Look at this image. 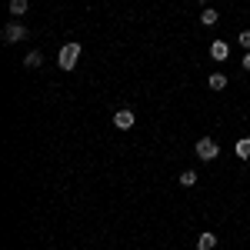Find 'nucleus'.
Listing matches in <instances>:
<instances>
[{"label":"nucleus","instance_id":"nucleus-1","mask_svg":"<svg viewBox=\"0 0 250 250\" xmlns=\"http://www.w3.org/2000/svg\"><path fill=\"white\" fill-rule=\"evenodd\" d=\"M77 60H80V43H63V47H60V54H57L60 70H74Z\"/></svg>","mask_w":250,"mask_h":250},{"label":"nucleus","instance_id":"nucleus-2","mask_svg":"<svg viewBox=\"0 0 250 250\" xmlns=\"http://www.w3.org/2000/svg\"><path fill=\"white\" fill-rule=\"evenodd\" d=\"M193 150H197L200 160H217V157H220V147H217V140H213V137H200Z\"/></svg>","mask_w":250,"mask_h":250},{"label":"nucleus","instance_id":"nucleus-3","mask_svg":"<svg viewBox=\"0 0 250 250\" xmlns=\"http://www.w3.org/2000/svg\"><path fill=\"white\" fill-rule=\"evenodd\" d=\"M27 37V27H23V23H7V27H3V40H7V43H17V40H23Z\"/></svg>","mask_w":250,"mask_h":250},{"label":"nucleus","instance_id":"nucleus-4","mask_svg":"<svg viewBox=\"0 0 250 250\" xmlns=\"http://www.w3.org/2000/svg\"><path fill=\"white\" fill-rule=\"evenodd\" d=\"M134 120H137L134 110H117V114H114V127H117V130H130Z\"/></svg>","mask_w":250,"mask_h":250},{"label":"nucleus","instance_id":"nucleus-5","mask_svg":"<svg viewBox=\"0 0 250 250\" xmlns=\"http://www.w3.org/2000/svg\"><path fill=\"white\" fill-rule=\"evenodd\" d=\"M210 57L217 60V63L227 60V57H230V43H227V40H213V43H210Z\"/></svg>","mask_w":250,"mask_h":250},{"label":"nucleus","instance_id":"nucleus-6","mask_svg":"<svg viewBox=\"0 0 250 250\" xmlns=\"http://www.w3.org/2000/svg\"><path fill=\"white\" fill-rule=\"evenodd\" d=\"M217 247V233H200L197 237V250H213Z\"/></svg>","mask_w":250,"mask_h":250},{"label":"nucleus","instance_id":"nucleus-7","mask_svg":"<svg viewBox=\"0 0 250 250\" xmlns=\"http://www.w3.org/2000/svg\"><path fill=\"white\" fill-rule=\"evenodd\" d=\"M207 87H210V90H224V87H227V74H210V77H207Z\"/></svg>","mask_w":250,"mask_h":250},{"label":"nucleus","instance_id":"nucleus-8","mask_svg":"<svg viewBox=\"0 0 250 250\" xmlns=\"http://www.w3.org/2000/svg\"><path fill=\"white\" fill-rule=\"evenodd\" d=\"M217 10H213V7H204V14H200V23H204V27H213V23H217Z\"/></svg>","mask_w":250,"mask_h":250},{"label":"nucleus","instance_id":"nucleus-9","mask_svg":"<svg viewBox=\"0 0 250 250\" xmlns=\"http://www.w3.org/2000/svg\"><path fill=\"white\" fill-rule=\"evenodd\" d=\"M237 157H240V160H250V137L237 140Z\"/></svg>","mask_w":250,"mask_h":250},{"label":"nucleus","instance_id":"nucleus-10","mask_svg":"<svg viewBox=\"0 0 250 250\" xmlns=\"http://www.w3.org/2000/svg\"><path fill=\"white\" fill-rule=\"evenodd\" d=\"M27 7H30L27 0H10V14H14V17H23V14H27Z\"/></svg>","mask_w":250,"mask_h":250},{"label":"nucleus","instance_id":"nucleus-11","mask_svg":"<svg viewBox=\"0 0 250 250\" xmlns=\"http://www.w3.org/2000/svg\"><path fill=\"white\" fill-rule=\"evenodd\" d=\"M193 184H197V173H193V170L180 173V187H193Z\"/></svg>","mask_w":250,"mask_h":250},{"label":"nucleus","instance_id":"nucleus-12","mask_svg":"<svg viewBox=\"0 0 250 250\" xmlns=\"http://www.w3.org/2000/svg\"><path fill=\"white\" fill-rule=\"evenodd\" d=\"M40 63H43L40 50H30V54H27V67H40Z\"/></svg>","mask_w":250,"mask_h":250},{"label":"nucleus","instance_id":"nucleus-13","mask_svg":"<svg viewBox=\"0 0 250 250\" xmlns=\"http://www.w3.org/2000/svg\"><path fill=\"white\" fill-rule=\"evenodd\" d=\"M240 47H250V30H244V34H240Z\"/></svg>","mask_w":250,"mask_h":250},{"label":"nucleus","instance_id":"nucleus-14","mask_svg":"<svg viewBox=\"0 0 250 250\" xmlns=\"http://www.w3.org/2000/svg\"><path fill=\"white\" fill-rule=\"evenodd\" d=\"M244 70H250V50L244 54Z\"/></svg>","mask_w":250,"mask_h":250},{"label":"nucleus","instance_id":"nucleus-15","mask_svg":"<svg viewBox=\"0 0 250 250\" xmlns=\"http://www.w3.org/2000/svg\"><path fill=\"white\" fill-rule=\"evenodd\" d=\"M200 3H207V0H200Z\"/></svg>","mask_w":250,"mask_h":250}]
</instances>
